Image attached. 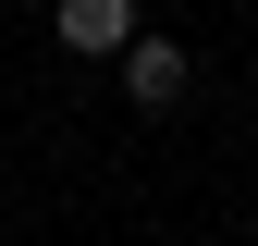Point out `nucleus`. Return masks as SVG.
Here are the masks:
<instances>
[{
    "instance_id": "f257e3e1",
    "label": "nucleus",
    "mask_w": 258,
    "mask_h": 246,
    "mask_svg": "<svg viewBox=\"0 0 258 246\" xmlns=\"http://www.w3.org/2000/svg\"><path fill=\"white\" fill-rule=\"evenodd\" d=\"M61 49L123 61V49H136V0H61Z\"/></svg>"
},
{
    "instance_id": "f03ea898",
    "label": "nucleus",
    "mask_w": 258,
    "mask_h": 246,
    "mask_svg": "<svg viewBox=\"0 0 258 246\" xmlns=\"http://www.w3.org/2000/svg\"><path fill=\"white\" fill-rule=\"evenodd\" d=\"M123 99H136V111H172L184 99V49L172 37H136V49H123Z\"/></svg>"
}]
</instances>
